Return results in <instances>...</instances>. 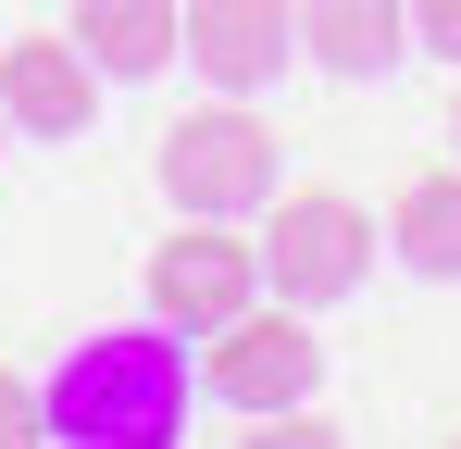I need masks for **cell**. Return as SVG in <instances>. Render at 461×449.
Masks as SVG:
<instances>
[{"instance_id": "1", "label": "cell", "mask_w": 461, "mask_h": 449, "mask_svg": "<svg viewBox=\"0 0 461 449\" xmlns=\"http://www.w3.org/2000/svg\"><path fill=\"white\" fill-rule=\"evenodd\" d=\"M187 399H200V374L175 350V325H113V337H76L63 374L38 387V437L63 449H162L187 425Z\"/></svg>"}, {"instance_id": "2", "label": "cell", "mask_w": 461, "mask_h": 449, "mask_svg": "<svg viewBox=\"0 0 461 449\" xmlns=\"http://www.w3.org/2000/svg\"><path fill=\"white\" fill-rule=\"evenodd\" d=\"M362 275H375L362 200H337V188H275V200H262V288L275 299L337 312V299H362Z\"/></svg>"}, {"instance_id": "3", "label": "cell", "mask_w": 461, "mask_h": 449, "mask_svg": "<svg viewBox=\"0 0 461 449\" xmlns=\"http://www.w3.org/2000/svg\"><path fill=\"white\" fill-rule=\"evenodd\" d=\"M162 200H175V213H262V200H275V125L212 87L200 113L162 125Z\"/></svg>"}, {"instance_id": "4", "label": "cell", "mask_w": 461, "mask_h": 449, "mask_svg": "<svg viewBox=\"0 0 461 449\" xmlns=\"http://www.w3.org/2000/svg\"><path fill=\"white\" fill-rule=\"evenodd\" d=\"M249 299H262V237H237V213H187L150 250V312L175 337H212V325L249 312Z\"/></svg>"}, {"instance_id": "5", "label": "cell", "mask_w": 461, "mask_h": 449, "mask_svg": "<svg viewBox=\"0 0 461 449\" xmlns=\"http://www.w3.org/2000/svg\"><path fill=\"white\" fill-rule=\"evenodd\" d=\"M200 387L225 399V412H287V399H312L324 387V337L300 325V299H249V312H225L212 325V362H200Z\"/></svg>"}, {"instance_id": "6", "label": "cell", "mask_w": 461, "mask_h": 449, "mask_svg": "<svg viewBox=\"0 0 461 449\" xmlns=\"http://www.w3.org/2000/svg\"><path fill=\"white\" fill-rule=\"evenodd\" d=\"M175 63L225 100H262L300 63V0H175Z\"/></svg>"}, {"instance_id": "7", "label": "cell", "mask_w": 461, "mask_h": 449, "mask_svg": "<svg viewBox=\"0 0 461 449\" xmlns=\"http://www.w3.org/2000/svg\"><path fill=\"white\" fill-rule=\"evenodd\" d=\"M100 87H113V75L76 50V25H63V38L38 25V38H13V50H0V113H13V138L76 150L87 125H100Z\"/></svg>"}, {"instance_id": "8", "label": "cell", "mask_w": 461, "mask_h": 449, "mask_svg": "<svg viewBox=\"0 0 461 449\" xmlns=\"http://www.w3.org/2000/svg\"><path fill=\"white\" fill-rule=\"evenodd\" d=\"M300 63L349 75V87L399 75L411 63V0H300Z\"/></svg>"}, {"instance_id": "9", "label": "cell", "mask_w": 461, "mask_h": 449, "mask_svg": "<svg viewBox=\"0 0 461 449\" xmlns=\"http://www.w3.org/2000/svg\"><path fill=\"white\" fill-rule=\"evenodd\" d=\"M386 250H399L411 275H437V288L461 275V162H424V175L386 200Z\"/></svg>"}, {"instance_id": "10", "label": "cell", "mask_w": 461, "mask_h": 449, "mask_svg": "<svg viewBox=\"0 0 461 449\" xmlns=\"http://www.w3.org/2000/svg\"><path fill=\"white\" fill-rule=\"evenodd\" d=\"M63 25H76V50L100 75H162L175 63V0H76Z\"/></svg>"}, {"instance_id": "11", "label": "cell", "mask_w": 461, "mask_h": 449, "mask_svg": "<svg viewBox=\"0 0 461 449\" xmlns=\"http://www.w3.org/2000/svg\"><path fill=\"white\" fill-rule=\"evenodd\" d=\"M249 437L262 449H337V425H324L312 399H287V412H249Z\"/></svg>"}, {"instance_id": "12", "label": "cell", "mask_w": 461, "mask_h": 449, "mask_svg": "<svg viewBox=\"0 0 461 449\" xmlns=\"http://www.w3.org/2000/svg\"><path fill=\"white\" fill-rule=\"evenodd\" d=\"M411 50H437L461 75V0H411Z\"/></svg>"}, {"instance_id": "13", "label": "cell", "mask_w": 461, "mask_h": 449, "mask_svg": "<svg viewBox=\"0 0 461 449\" xmlns=\"http://www.w3.org/2000/svg\"><path fill=\"white\" fill-rule=\"evenodd\" d=\"M0 449H38V387L0 362Z\"/></svg>"}, {"instance_id": "14", "label": "cell", "mask_w": 461, "mask_h": 449, "mask_svg": "<svg viewBox=\"0 0 461 449\" xmlns=\"http://www.w3.org/2000/svg\"><path fill=\"white\" fill-rule=\"evenodd\" d=\"M449 150H461V100H449Z\"/></svg>"}, {"instance_id": "15", "label": "cell", "mask_w": 461, "mask_h": 449, "mask_svg": "<svg viewBox=\"0 0 461 449\" xmlns=\"http://www.w3.org/2000/svg\"><path fill=\"white\" fill-rule=\"evenodd\" d=\"M0 150H13V113H0Z\"/></svg>"}]
</instances>
